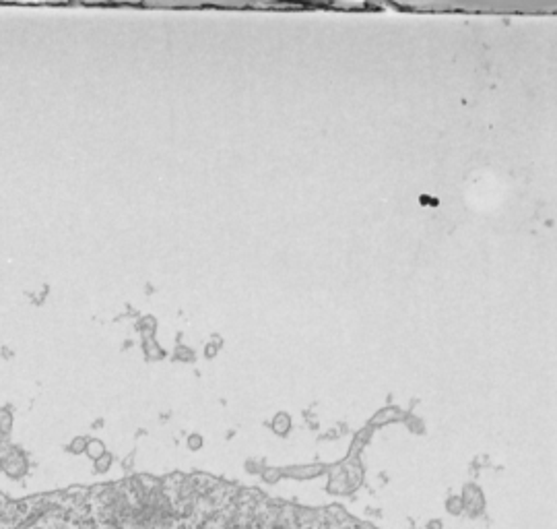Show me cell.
I'll return each mask as SVG.
<instances>
[{
    "instance_id": "6da1fadb",
    "label": "cell",
    "mask_w": 557,
    "mask_h": 529,
    "mask_svg": "<svg viewBox=\"0 0 557 529\" xmlns=\"http://www.w3.org/2000/svg\"><path fill=\"white\" fill-rule=\"evenodd\" d=\"M145 351H147V356L149 358H161L163 356V351L161 349H157V343H155L151 337L147 339V343H145Z\"/></svg>"
},
{
    "instance_id": "7a4b0ae2",
    "label": "cell",
    "mask_w": 557,
    "mask_h": 529,
    "mask_svg": "<svg viewBox=\"0 0 557 529\" xmlns=\"http://www.w3.org/2000/svg\"><path fill=\"white\" fill-rule=\"evenodd\" d=\"M0 424H3L5 432L9 430V426H11V415H9L7 411H0Z\"/></svg>"
},
{
    "instance_id": "3957f363",
    "label": "cell",
    "mask_w": 557,
    "mask_h": 529,
    "mask_svg": "<svg viewBox=\"0 0 557 529\" xmlns=\"http://www.w3.org/2000/svg\"><path fill=\"white\" fill-rule=\"evenodd\" d=\"M190 445H192V449H196V447L200 445V438H198V436H196V438H192V440H190Z\"/></svg>"
},
{
    "instance_id": "277c9868",
    "label": "cell",
    "mask_w": 557,
    "mask_h": 529,
    "mask_svg": "<svg viewBox=\"0 0 557 529\" xmlns=\"http://www.w3.org/2000/svg\"><path fill=\"white\" fill-rule=\"evenodd\" d=\"M52 529H66V527H58V525H52Z\"/></svg>"
}]
</instances>
